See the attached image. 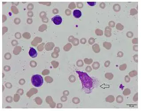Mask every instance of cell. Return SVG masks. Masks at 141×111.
<instances>
[{
	"instance_id": "cell-1",
	"label": "cell",
	"mask_w": 141,
	"mask_h": 111,
	"mask_svg": "<svg viewBox=\"0 0 141 111\" xmlns=\"http://www.w3.org/2000/svg\"><path fill=\"white\" fill-rule=\"evenodd\" d=\"M79 74L80 80L82 82L83 86L85 89H90L93 85V82L91 78L86 73L76 71Z\"/></svg>"
},
{
	"instance_id": "cell-2",
	"label": "cell",
	"mask_w": 141,
	"mask_h": 111,
	"mask_svg": "<svg viewBox=\"0 0 141 111\" xmlns=\"http://www.w3.org/2000/svg\"><path fill=\"white\" fill-rule=\"evenodd\" d=\"M31 82L33 86L36 87H40L43 85L44 80L41 75L36 74L33 75L32 77Z\"/></svg>"
},
{
	"instance_id": "cell-3",
	"label": "cell",
	"mask_w": 141,
	"mask_h": 111,
	"mask_svg": "<svg viewBox=\"0 0 141 111\" xmlns=\"http://www.w3.org/2000/svg\"><path fill=\"white\" fill-rule=\"evenodd\" d=\"M53 22L56 25H60L62 22V18L61 16L59 15H56L53 17L52 19Z\"/></svg>"
},
{
	"instance_id": "cell-4",
	"label": "cell",
	"mask_w": 141,
	"mask_h": 111,
	"mask_svg": "<svg viewBox=\"0 0 141 111\" xmlns=\"http://www.w3.org/2000/svg\"><path fill=\"white\" fill-rule=\"evenodd\" d=\"M29 54L32 58H35L37 55V53L34 48L32 47L29 51Z\"/></svg>"
},
{
	"instance_id": "cell-5",
	"label": "cell",
	"mask_w": 141,
	"mask_h": 111,
	"mask_svg": "<svg viewBox=\"0 0 141 111\" xmlns=\"http://www.w3.org/2000/svg\"><path fill=\"white\" fill-rule=\"evenodd\" d=\"M82 15L81 12L80 10L76 9L73 11V16L76 18H80Z\"/></svg>"
},
{
	"instance_id": "cell-6",
	"label": "cell",
	"mask_w": 141,
	"mask_h": 111,
	"mask_svg": "<svg viewBox=\"0 0 141 111\" xmlns=\"http://www.w3.org/2000/svg\"><path fill=\"white\" fill-rule=\"evenodd\" d=\"M87 3L89 5H90V6H94V5H95V4H96V2H87Z\"/></svg>"
}]
</instances>
